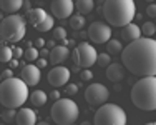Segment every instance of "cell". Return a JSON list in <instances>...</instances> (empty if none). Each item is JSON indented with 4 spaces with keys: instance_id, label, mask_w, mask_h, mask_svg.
I'll use <instances>...</instances> for the list:
<instances>
[{
    "instance_id": "cell-10",
    "label": "cell",
    "mask_w": 156,
    "mask_h": 125,
    "mask_svg": "<svg viewBox=\"0 0 156 125\" xmlns=\"http://www.w3.org/2000/svg\"><path fill=\"white\" fill-rule=\"evenodd\" d=\"M88 37L93 43H108L111 40V27L105 22H93L88 27Z\"/></svg>"
},
{
    "instance_id": "cell-19",
    "label": "cell",
    "mask_w": 156,
    "mask_h": 125,
    "mask_svg": "<svg viewBox=\"0 0 156 125\" xmlns=\"http://www.w3.org/2000/svg\"><path fill=\"white\" fill-rule=\"evenodd\" d=\"M123 37H125V40H128V43L135 42V40L141 39V28L136 24L131 22L129 25H126V27L123 28Z\"/></svg>"
},
{
    "instance_id": "cell-9",
    "label": "cell",
    "mask_w": 156,
    "mask_h": 125,
    "mask_svg": "<svg viewBox=\"0 0 156 125\" xmlns=\"http://www.w3.org/2000/svg\"><path fill=\"white\" fill-rule=\"evenodd\" d=\"M110 98V92L103 83H91L85 90V102L90 107L100 108L101 105L106 104V100Z\"/></svg>"
},
{
    "instance_id": "cell-15",
    "label": "cell",
    "mask_w": 156,
    "mask_h": 125,
    "mask_svg": "<svg viewBox=\"0 0 156 125\" xmlns=\"http://www.w3.org/2000/svg\"><path fill=\"white\" fill-rule=\"evenodd\" d=\"M17 125H37V112L32 108L22 107L17 112V119H15Z\"/></svg>"
},
{
    "instance_id": "cell-5",
    "label": "cell",
    "mask_w": 156,
    "mask_h": 125,
    "mask_svg": "<svg viewBox=\"0 0 156 125\" xmlns=\"http://www.w3.org/2000/svg\"><path fill=\"white\" fill-rule=\"evenodd\" d=\"M0 34L5 43H17L27 34V20L18 13L7 15L0 24Z\"/></svg>"
},
{
    "instance_id": "cell-17",
    "label": "cell",
    "mask_w": 156,
    "mask_h": 125,
    "mask_svg": "<svg viewBox=\"0 0 156 125\" xmlns=\"http://www.w3.org/2000/svg\"><path fill=\"white\" fill-rule=\"evenodd\" d=\"M47 17H48V13L43 9H32L30 12L27 13V22L32 25L33 28H37Z\"/></svg>"
},
{
    "instance_id": "cell-34",
    "label": "cell",
    "mask_w": 156,
    "mask_h": 125,
    "mask_svg": "<svg viewBox=\"0 0 156 125\" xmlns=\"http://www.w3.org/2000/svg\"><path fill=\"white\" fill-rule=\"evenodd\" d=\"M12 75H13L12 68H5V70H2V80H9V79H12Z\"/></svg>"
},
{
    "instance_id": "cell-43",
    "label": "cell",
    "mask_w": 156,
    "mask_h": 125,
    "mask_svg": "<svg viewBox=\"0 0 156 125\" xmlns=\"http://www.w3.org/2000/svg\"><path fill=\"white\" fill-rule=\"evenodd\" d=\"M37 125H50V123H48V122H38Z\"/></svg>"
},
{
    "instance_id": "cell-39",
    "label": "cell",
    "mask_w": 156,
    "mask_h": 125,
    "mask_svg": "<svg viewBox=\"0 0 156 125\" xmlns=\"http://www.w3.org/2000/svg\"><path fill=\"white\" fill-rule=\"evenodd\" d=\"M23 10H25L27 13L32 10V9H30V2H28V0H25V3H23Z\"/></svg>"
},
{
    "instance_id": "cell-6",
    "label": "cell",
    "mask_w": 156,
    "mask_h": 125,
    "mask_svg": "<svg viewBox=\"0 0 156 125\" xmlns=\"http://www.w3.org/2000/svg\"><path fill=\"white\" fill-rule=\"evenodd\" d=\"M50 113L57 125H73L80 115V108L72 98H60L51 105Z\"/></svg>"
},
{
    "instance_id": "cell-38",
    "label": "cell",
    "mask_w": 156,
    "mask_h": 125,
    "mask_svg": "<svg viewBox=\"0 0 156 125\" xmlns=\"http://www.w3.org/2000/svg\"><path fill=\"white\" fill-rule=\"evenodd\" d=\"M43 45H45V40L43 39H37L35 40V47H43Z\"/></svg>"
},
{
    "instance_id": "cell-42",
    "label": "cell",
    "mask_w": 156,
    "mask_h": 125,
    "mask_svg": "<svg viewBox=\"0 0 156 125\" xmlns=\"http://www.w3.org/2000/svg\"><path fill=\"white\" fill-rule=\"evenodd\" d=\"M47 47H50V49H55V40H50V42L47 43Z\"/></svg>"
},
{
    "instance_id": "cell-41",
    "label": "cell",
    "mask_w": 156,
    "mask_h": 125,
    "mask_svg": "<svg viewBox=\"0 0 156 125\" xmlns=\"http://www.w3.org/2000/svg\"><path fill=\"white\" fill-rule=\"evenodd\" d=\"M40 55H42V57L45 58V57H50V52H48V49H42V52H40Z\"/></svg>"
},
{
    "instance_id": "cell-13",
    "label": "cell",
    "mask_w": 156,
    "mask_h": 125,
    "mask_svg": "<svg viewBox=\"0 0 156 125\" xmlns=\"http://www.w3.org/2000/svg\"><path fill=\"white\" fill-rule=\"evenodd\" d=\"M20 79L23 80L28 87H33L40 82L42 72H40V68L37 67L35 64H28V65H23V67H22V77Z\"/></svg>"
},
{
    "instance_id": "cell-24",
    "label": "cell",
    "mask_w": 156,
    "mask_h": 125,
    "mask_svg": "<svg viewBox=\"0 0 156 125\" xmlns=\"http://www.w3.org/2000/svg\"><path fill=\"white\" fill-rule=\"evenodd\" d=\"M23 57H25V60H27V62H30V64H32V62H37L40 58V52H38L37 47H28V49L25 50Z\"/></svg>"
},
{
    "instance_id": "cell-31",
    "label": "cell",
    "mask_w": 156,
    "mask_h": 125,
    "mask_svg": "<svg viewBox=\"0 0 156 125\" xmlns=\"http://www.w3.org/2000/svg\"><path fill=\"white\" fill-rule=\"evenodd\" d=\"M80 79L83 80V82H87V80H91V79H93V73L90 72V68H85V70L80 72Z\"/></svg>"
},
{
    "instance_id": "cell-18",
    "label": "cell",
    "mask_w": 156,
    "mask_h": 125,
    "mask_svg": "<svg viewBox=\"0 0 156 125\" xmlns=\"http://www.w3.org/2000/svg\"><path fill=\"white\" fill-rule=\"evenodd\" d=\"M23 3H25V0H0L2 12L9 13V15H13L20 9H23Z\"/></svg>"
},
{
    "instance_id": "cell-36",
    "label": "cell",
    "mask_w": 156,
    "mask_h": 125,
    "mask_svg": "<svg viewBox=\"0 0 156 125\" xmlns=\"http://www.w3.org/2000/svg\"><path fill=\"white\" fill-rule=\"evenodd\" d=\"M47 64H48V62H47V58H43V57H40L38 60H37V67H38V68L47 67Z\"/></svg>"
},
{
    "instance_id": "cell-33",
    "label": "cell",
    "mask_w": 156,
    "mask_h": 125,
    "mask_svg": "<svg viewBox=\"0 0 156 125\" xmlns=\"http://www.w3.org/2000/svg\"><path fill=\"white\" fill-rule=\"evenodd\" d=\"M146 13H148L150 17H156V3H150V5H148Z\"/></svg>"
},
{
    "instance_id": "cell-12",
    "label": "cell",
    "mask_w": 156,
    "mask_h": 125,
    "mask_svg": "<svg viewBox=\"0 0 156 125\" xmlns=\"http://www.w3.org/2000/svg\"><path fill=\"white\" fill-rule=\"evenodd\" d=\"M50 9L55 18H70L76 7L73 0H53Z\"/></svg>"
},
{
    "instance_id": "cell-23",
    "label": "cell",
    "mask_w": 156,
    "mask_h": 125,
    "mask_svg": "<svg viewBox=\"0 0 156 125\" xmlns=\"http://www.w3.org/2000/svg\"><path fill=\"white\" fill-rule=\"evenodd\" d=\"M70 27L73 28V30H81V28L85 27V18H83V15H72L70 17Z\"/></svg>"
},
{
    "instance_id": "cell-3",
    "label": "cell",
    "mask_w": 156,
    "mask_h": 125,
    "mask_svg": "<svg viewBox=\"0 0 156 125\" xmlns=\"http://www.w3.org/2000/svg\"><path fill=\"white\" fill-rule=\"evenodd\" d=\"M30 98L28 85L22 79L2 80L0 85V104L3 108H22V105Z\"/></svg>"
},
{
    "instance_id": "cell-21",
    "label": "cell",
    "mask_w": 156,
    "mask_h": 125,
    "mask_svg": "<svg viewBox=\"0 0 156 125\" xmlns=\"http://www.w3.org/2000/svg\"><path fill=\"white\" fill-rule=\"evenodd\" d=\"M75 7H76V10H78L80 15H85V13H90L91 10H93L95 2L93 0H76Z\"/></svg>"
},
{
    "instance_id": "cell-44",
    "label": "cell",
    "mask_w": 156,
    "mask_h": 125,
    "mask_svg": "<svg viewBox=\"0 0 156 125\" xmlns=\"http://www.w3.org/2000/svg\"><path fill=\"white\" fill-rule=\"evenodd\" d=\"M144 125H156V122H148V123H144Z\"/></svg>"
},
{
    "instance_id": "cell-14",
    "label": "cell",
    "mask_w": 156,
    "mask_h": 125,
    "mask_svg": "<svg viewBox=\"0 0 156 125\" xmlns=\"http://www.w3.org/2000/svg\"><path fill=\"white\" fill-rule=\"evenodd\" d=\"M68 57H70L68 47L66 45H57L55 49L50 50V60L48 62H51V64L57 67V65H62L65 60H68Z\"/></svg>"
},
{
    "instance_id": "cell-45",
    "label": "cell",
    "mask_w": 156,
    "mask_h": 125,
    "mask_svg": "<svg viewBox=\"0 0 156 125\" xmlns=\"http://www.w3.org/2000/svg\"><path fill=\"white\" fill-rule=\"evenodd\" d=\"M146 2H150V3H154V0H146Z\"/></svg>"
},
{
    "instance_id": "cell-4",
    "label": "cell",
    "mask_w": 156,
    "mask_h": 125,
    "mask_svg": "<svg viewBox=\"0 0 156 125\" xmlns=\"http://www.w3.org/2000/svg\"><path fill=\"white\" fill-rule=\"evenodd\" d=\"M131 102L144 112L156 110V77H141L131 89Z\"/></svg>"
},
{
    "instance_id": "cell-27",
    "label": "cell",
    "mask_w": 156,
    "mask_h": 125,
    "mask_svg": "<svg viewBox=\"0 0 156 125\" xmlns=\"http://www.w3.org/2000/svg\"><path fill=\"white\" fill-rule=\"evenodd\" d=\"M141 32H143L148 39H151V37L156 34V25L153 24V22H144L143 27H141Z\"/></svg>"
},
{
    "instance_id": "cell-30",
    "label": "cell",
    "mask_w": 156,
    "mask_h": 125,
    "mask_svg": "<svg viewBox=\"0 0 156 125\" xmlns=\"http://www.w3.org/2000/svg\"><path fill=\"white\" fill-rule=\"evenodd\" d=\"M53 39L55 40H65L66 39V30L63 27H55L53 28Z\"/></svg>"
},
{
    "instance_id": "cell-32",
    "label": "cell",
    "mask_w": 156,
    "mask_h": 125,
    "mask_svg": "<svg viewBox=\"0 0 156 125\" xmlns=\"http://www.w3.org/2000/svg\"><path fill=\"white\" fill-rule=\"evenodd\" d=\"M78 92V85L76 83H68V85H66V89H65V94L66 95H75Z\"/></svg>"
},
{
    "instance_id": "cell-29",
    "label": "cell",
    "mask_w": 156,
    "mask_h": 125,
    "mask_svg": "<svg viewBox=\"0 0 156 125\" xmlns=\"http://www.w3.org/2000/svg\"><path fill=\"white\" fill-rule=\"evenodd\" d=\"M96 64H98L100 67L108 68L110 65H111V62H110V53H100V55H98V62H96Z\"/></svg>"
},
{
    "instance_id": "cell-25",
    "label": "cell",
    "mask_w": 156,
    "mask_h": 125,
    "mask_svg": "<svg viewBox=\"0 0 156 125\" xmlns=\"http://www.w3.org/2000/svg\"><path fill=\"white\" fill-rule=\"evenodd\" d=\"M53 25H55V17L48 15L45 20H43L38 27H37V30H38V32H48V30H51V28H55Z\"/></svg>"
},
{
    "instance_id": "cell-20",
    "label": "cell",
    "mask_w": 156,
    "mask_h": 125,
    "mask_svg": "<svg viewBox=\"0 0 156 125\" xmlns=\"http://www.w3.org/2000/svg\"><path fill=\"white\" fill-rule=\"evenodd\" d=\"M28 100L32 102L33 107H42V105L47 104L48 97H47V94L43 90H35V92L30 94V98H28Z\"/></svg>"
},
{
    "instance_id": "cell-7",
    "label": "cell",
    "mask_w": 156,
    "mask_h": 125,
    "mask_svg": "<svg viewBox=\"0 0 156 125\" xmlns=\"http://www.w3.org/2000/svg\"><path fill=\"white\" fill-rule=\"evenodd\" d=\"M93 125H126V113L120 105L105 104L95 112Z\"/></svg>"
},
{
    "instance_id": "cell-40",
    "label": "cell",
    "mask_w": 156,
    "mask_h": 125,
    "mask_svg": "<svg viewBox=\"0 0 156 125\" xmlns=\"http://www.w3.org/2000/svg\"><path fill=\"white\" fill-rule=\"evenodd\" d=\"M10 68H15V67H18V58H13V60L12 62H10Z\"/></svg>"
},
{
    "instance_id": "cell-28",
    "label": "cell",
    "mask_w": 156,
    "mask_h": 125,
    "mask_svg": "<svg viewBox=\"0 0 156 125\" xmlns=\"http://www.w3.org/2000/svg\"><path fill=\"white\" fill-rule=\"evenodd\" d=\"M17 119V112H15V108H7L5 112L2 113V120L3 122H12V120H15Z\"/></svg>"
},
{
    "instance_id": "cell-2",
    "label": "cell",
    "mask_w": 156,
    "mask_h": 125,
    "mask_svg": "<svg viewBox=\"0 0 156 125\" xmlns=\"http://www.w3.org/2000/svg\"><path fill=\"white\" fill-rule=\"evenodd\" d=\"M136 15L135 0H105L103 17L111 27H126Z\"/></svg>"
},
{
    "instance_id": "cell-37",
    "label": "cell",
    "mask_w": 156,
    "mask_h": 125,
    "mask_svg": "<svg viewBox=\"0 0 156 125\" xmlns=\"http://www.w3.org/2000/svg\"><path fill=\"white\" fill-rule=\"evenodd\" d=\"M50 98H51V100H55V102H57V100H60V98H62L60 92H58V90H53V92L50 94Z\"/></svg>"
},
{
    "instance_id": "cell-8",
    "label": "cell",
    "mask_w": 156,
    "mask_h": 125,
    "mask_svg": "<svg viewBox=\"0 0 156 125\" xmlns=\"http://www.w3.org/2000/svg\"><path fill=\"white\" fill-rule=\"evenodd\" d=\"M98 52H96V49L91 43L88 42H80L78 45L75 47V50H73L72 53V58H73V64H75V67L78 68H90L93 67V65L98 62Z\"/></svg>"
},
{
    "instance_id": "cell-26",
    "label": "cell",
    "mask_w": 156,
    "mask_h": 125,
    "mask_svg": "<svg viewBox=\"0 0 156 125\" xmlns=\"http://www.w3.org/2000/svg\"><path fill=\"white\" fill-rule=\"evenodd\" d=\"M106 47H108V52L110 53H121V52H123V47H121L120 40H113V39H111L110 42L106 43Z\"/></svg>"
},
{
    "instance_id": "cell-11",
    "label": "cell",
    "mask_w": 156,
    "mask_h": 125,
    "mask_svg": "<svg viewBox=\"0 0 156 125\" xmlns=\"http://www.w3.org/2000/svg\"><path fill=\"white\" fill-rule=\"evenodd\" d=\"M47 80H48V83H50L51 87H55V89L66 85L68 80H70V68L63 67V65H57V67H53L50 72H48Z\"/></svg>"
},
{
    "instance_id": "cell-16",
    "label": "cell",
    "mask_w": 156,
    "mask_h": 125,
    "mask_svg": "<svg viewBox=\"0 0 156 125\" xmlns=\"http://www.w3.org/2000/svg\"><path fill=\"white\" fill-rule=\"evenodd\" d=\"M106 79L113 83H118L125 79V68L123 65L120 64H111L108 68H106Z\"/></svg>"
},
{
    "instance_id": "cell-22",
    "label": "cell",
    "mask_w": 156,
    "mask_h": 125,
    "mask_svg": "<svg viewBox=\"0 0 156 125\" xmlns=\"http://www.w3.org/2000/svg\"><path fill=\"white\" fill-rule=\"evenodd\" d=\"M13 60V49L12 47L3 45L0 49V62H5V64H10Z\"/></svg>"
},
{
    "instance_id": "cell-35",
    "label": "cell",
    "mask_w": 156,
    "mask_h": 125,
    "mask_svg": "<svg viewBox=\"0 0 156 125\" xmlns=\"http://www.w3.org/2000/svg\"><path fill=\"white\" fill-rule=\"evenodd\" d=\"M22 55H25V52L20 47H13V58H22Z\"/></svg>"
},
{
    "instance_id": "cell-1",
    "label": "cell",
    "mask_w": 156,
    "mask_h": 125,
    "mask_svg": "<svg viewBox=\"0 0 156 125\" xmlns=\"http://www.w3.org/2000/svg\"><path fill=\"white\" fill-rule=\"evenodd\" d=\"M121 62L136 77H156V40L141 37L128 43L121 52Z\"/></svg>"
}]
</instances>
